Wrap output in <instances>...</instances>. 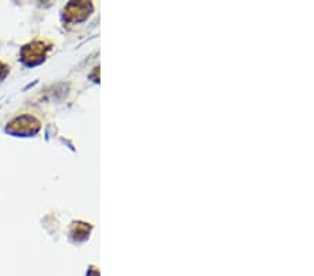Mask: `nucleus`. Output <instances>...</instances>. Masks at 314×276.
I'll use <instances>...</instances> for the list:
<instances>
[{
	"label": "nucleus",
	"instance_id": "7ed1b4c3",
	"mask_svg": "<svg viewBox=\"0 0 314 276\" xmlns=\"http://www.w3.org/2000/svg\"><path fill=\"white\" fill-rule=\"evenodd\" d=\"M93 4L88 1H72L65 8V18L67 21H81L90 15Z\"/></svg>",
	"mask_w": 314,
	"mask_h": 276
},
{
	"label": "nucleus",
	"instance_id": "f03ea898",
	"mask_svg": "<svg viewBox=\"0 0 314 276\" xmlns=\"http://www.w3.org/2000/svg\"><path fill=\"white\" fill-rule=\"evenodd\" d=\"M49 48V43L45 42V41H34V42L25 45L21 49L22 62L28 66H35V64L41 63L46 56V52Z\"/></svg>",
	"mask_w": 314,
	"mask_h": 276
},
{
	"label": "nucleus",
	"instance_id": "20e7f679",
	"mask_svg": "<svg viewBox=\"0 0 314 276\" xmlns=\"http://www.w3.org/2000/svg\"><path fill=\"white\" fill-rule=\"evenodd\" d=\"M7 71H8L7 64H4V63H1V62H0V80L4 77L6 74H7Z\"/></svg>",
	"mask_w": 314,
	"mask_h": 276
},
{
	"label": "nucleus",
	"instance_id": "f257e3e1",
	"mask_svg": "<svg viewBox=\"0 0 314 276\" xmlns=\"http://www.w3.org/2000/svg\"><path fill=\"white\" fill-rule=\"evenodd\" d=\"M39 127H41L39 120H36L34 116L24 114V116H18L13 121H10L6 130L11 134L29 135L35 134L36 131L39 130Z\"/></svg>",
	"mask_w": 314,
	"mask_h": 276
}]
</instances>
